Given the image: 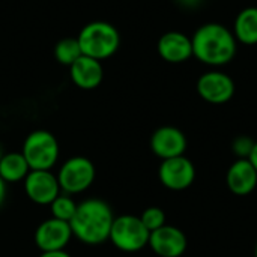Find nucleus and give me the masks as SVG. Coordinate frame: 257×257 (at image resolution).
Instances as JSON below:
<instances>
[{
  "label": "nucleus",
  "instance_id": "obj_1",
  "mask_svg": "<svg viewBox=\"0 0 257 257\" xmlns=\"http://www.w3.org/2000/svg\"><path fill=\"white\" fill-rule=\"evenodd\" d=\"M191 44L193 57L215 69L230 63L238 53V41L233 32L217 21L205 23L196 29Z\"/></svg>",
  "mask_w": 257,
  "mask_h": 257
},
{
  "label": "nucleus",
  "instance_id": "obj_2",
  "mask_svg": "<svg viewBox=\"0 0 257 257\" xmlns=\"http://www.w3.org/2000/svg\"><path fill=\"white\" fill-rule=\"evenodd\" d=\"M114 215L110 205L101 199H87L77 205L69 221L72 236L86 245H99L110 238Z\"/></svg>",
  "mask_w": 257,
  "mask_h": 257
},
{
  "label": "nucleus",
  "instance_id": "obj_3",
  "mask_svg": "<svg viewBox=\"0 0 257 257\" xmlns=\"http://www.w3.org/2000/svg\"><path fill=\"white\" fill-rule=\"evenodd\" d=\"M77 39L83 56L99 62L111 57L120 45V35L117 29L107 21H92L86 24L80 30Z\"/></svg>",
  "mask_w": 257,
  "mask_h": 257
},
{
  "label": "nucleus",
  "instance_id": "obj_4",
  "mask_svg": "<svg viewBox=\"0 0 257 257\" xmlns=\"http://www.w3.org/2000/svg\"><path fill=\"white\" fill-rule=\"evenodd\" d=\"M30 170H51L59 160V142L45 130H36L30 133L21 149Z\"/></svg>",
  "mask_w": 257,
  "mask_h": 257
},
{
  "label": "nucleus",
  "instance_id": "obj_5",
  "mask_svg": "<svg viewBox=\"0 0 257 257\" xmlns=\"http://www.w3.org/2000/svg\"><path fill=\"white\" fill-rule=\"evenodd\" d=\"M149 235L151 232L145 227L140 217L125 214L114 217L108 239L117 250L136 253L149 244Z\"/></svg>",
  "mask_w": 257,
  "mask_h": 257
},
{
  "label": "nucleus",
  "instance_id": "obj_6",
  "mask_svg": "<svg viewBox=\"0 0 257 257\" xmlns=\"http://www.w3.org/2000/svg\"><path fill=\"white\" fill-rule=\"evenodd\" d=\"M95 166L86 157H72L66 160L62 166L57 176L60 190L65 194H80L90 188L95 181Z\"/></svg>",
  "mask_w": 257,
  "mask_h": 257
},
{
  "label": "nucleus",
  "instance_id": "obj_7",
  "mask_svg": "<svg viewBox=\"0 0 257 257\" xmlns=\"http://www.w3.org/2000/svg\"><path fill=\"white\" fill-rule=\"evenodd\" d=\"M196 89L205 102L212 105H223L235 96L236 86L229 74L220 69H211L199 77Z\"/></svg>",
  "mask_w": 257,
  "mask_h": 257
},
{
  "label": "nucleus",
  "instance_id": "obj_8",
  "mask_svg": "<svg viewBox=\"0 0 257 257\" xmlns=\"http://www.w3.org/2000/svg\"><path fill=\"white\" fill-rule=\"evenodd\" d=\"M158 178L163 187L170 191H184L196 179V167L185 155L163 160L158 167Z\"/></svg>",
  "mask_w": 257,
  "mask_h": 257
},
{
  "label": "nucleus",
  "instance_id": "obj_9",
  "mask_svg": "<svg viewBox=\"0 0 257 257\" xmlns=\"http://www.w3.org/2000/svg\"><path fill=\"white\" fill-rule=\"evenodd\" d=\"M23 182L26 196L41 206L50 205L62 191L57 176L50 170H30Z\"/></svg>",
  "mask_w": 257,
  "mask_h": 257
},
{
  "label": "nucleus",
  "instance_id": "obj_10",
  "mask_svg": "<svg viewBox=\"0 0 257 257\" xmlns=\"http://www.w3.org/2000/svg\"><path fill=\"white\" fill-rule=\"evenodd\" d=\"M188 148L187 136L176 126L164 125L157 128L151 136V151L161 160L181 157Z\"/></svg>",
  "mask_w": 257,
  "mask_h": 257
},
{
  "label": "nucleus",
  "instance_id": "obj_11",
  "mask_svg": "<svg viewBox=\"0 0 257 257\" xmlns=\"http://www.w3.org/2000/svg\"><path fill=\"white\" fill-rule=\"evenodd\" d=\"M71 238H72V230L69 223L53 217L44 220L35 230V244L41 251L65 250Z\"/></svg>",
  "mask_w": 257,
  "mask_h": 257
},
{
  "label": "nucleus",
  "instance_id": "obj_12",
  "mask_svg": "<svg viewBox=\"0 0 257 257\" xmlns=\"http://www.w3.org/2000/svg\"><path fill=\"white\" fill-rule=\"evenodd\" d=\"M151 250L160 257H181L187 251V235L175 226H163L149 235Z\"/></svg>",
  "mask_w": 257,
  "mask_h": 257
},
{
  "label": "nucleus",
  "instance_id": "obj_13",
  "mask_svg": "<svg viewBox=\"0 0 257 257\" xmlns=\"http://www.w3.org/2000/svg\"><path fill=\"white\" fill-rule=\"evenodd\" d=\"M160 57L169 63H184L193 57V44L191 38L182 32H167L164 33L157 44Z\"/></svg>",
  "mask_w": 257,
  "mask_h": 257
},
{
  "label": "nucleus",
  "instance_id": "obj_14",
  "mask_svg": "<svg viewBox=\"0 0 257 257\" xmlns=\"http://www.w3.org/2000/svg\"><path fill=\"white\" fill-rule=\"evenodd\" d=\"M226 184L235 196L251 194L257 188V172L250 160H235L227 169Z\"/></svg>",
  "mask_w": 257,
  "mask_h": 257
},
{
  "label": "nucleus",
  "instance_id": "obj_15",
  "mask_svg": "<svg viewBox=\"0 0 257 257\" xmlns=\"http://www.w3.org/2000/svg\"><path fill=\"white\" fill-rule=\"evenodd\" d=\"M69 75L77 87L90 90L101 84L104 72L99 60L87 56H81L69 66Z\"/></svg>",
  "mask_w": 257,
  "mask_h": 257
},
{
  "label": "nucleus",
  "instance_id": "obj_16",
  "mask_svg": "<svg viewBox=\"0 0 257 257\" xmlns=\"http://www.w3.org/2000/svg\"><path fill=\"white\" fill-rule=\"evenodd\" d=\"M238 44L256 45L257 44V8L248 6L238 12L232 29Z\"/></svg>",
  "mask_w": 257,
  "mask_h": 257
},
{
  "label": "nucleus",
  "instance_id": "obj_17",
  "mask_svg": "<svg viewBox=\"0 0 257 257\" xmlns=\"http://www.w3.org/2000/svg\"><path fill=\"white\" fill-rule=\"evenodd\" d=\"M29 172L30 167L21 152L3 154L0 160V178L6 184H15L24 181Z\"/></svg>",
  "mask_w": 257,
  "mask_h": 257
},
{
  "label": "nucleus",
  "instance_id": "obj_18",
  "mask_svg": "<svg viewBox=\"0 0 257 257\" xmlns=\"http://www.w3.org/2000/svg\"><path fill=\"white\" fill-rule=\"evenodd\" d=\"M81 56L83 53L77 38H63L54 47V57L62 65L71 66Z\"/></svg>",
  "mask_w": 257,
  "mask_h": 257
},
{
  "label": "nucleus",
  "instance_id": "obj_19",
  "mask_svg": "<svg viewBox=\"0 0 257 257\" xmlns=\"http://www.w3.org/2000/svg\"><path fill=\"white\" fill-rule=\"evenodd\" d=\"M50 209H51L53 218L69 223L77 211V203L72 200V197L69 194H59L50 203Z\"/></svg>",
  "mask_w": 257,
  "mask_h": 257
},
{
  "label": "nucleus",
  "instance_id": "obj_20",
  "mask_svg": "<svg viewBox=\"0 0 257 257\" xmlns=\"http://www.w3.org/2000/svg\"><path fill=\"white\" fill-rule=\"evenodd\" d=\"M140 220L142 223L145 224V227L149 230V232H154L163 226H166V214L161 208L158 206H151V208H146L142 215H140Z\"/></svg>",
  "mask_w": 257,
  "mask_h": 257
},
{
  "label": "nucleus",
  "instance_id": "obj_21",
  "mask_svg": "<svg viewBox=\"0 0 257 257\" xmlns=\"http://www.w3.org/2000/svg\"><path fill=\"white\" fill-rule=\"evenodd\" d=\"M254 140L248 136H238L232 142V152L236 157V160H248L253 148H254Z\"/></svg>",
  "mask_w": 257,
  "mask_h": 257
},
{
  "label": "nucleus",
  "instance_id": "obj_22",
  "mask_svg": "<svg viewBox=\"0 0 257 257\" xmlns=\"http://www.w3.org/2000/svg\"><path fill=\"white\" fill-rule=\"evenodd\" d=\"M39 257H71L65 250H57V251H42Z\"/></svg>",
  "mask_w": 257,
  "mask_h": 257
},
{
  "label": "nucleus",
  "instance_id": "obj_23",
  "mask_svg": "<svg viewBox=\"0 0 257 257\" xmlns=\"http://www.w3.org/2000/svg\"><path fill=\"white\" fill-rule=\"evenodd\" d=\"M5 199H6V182L0 178V208L5 202Z\"/></svg>",
  "mask_w": 257,
  "mask_h": 257
},
{
  "label": "nucleus",
  "instance_id": "obj_24",
  "mask_svg": "<svg viewBox=\"0 0 257 257\" xmlns=\"http://www.w3.org/2000/svg\"><path fill=\"white\" fill-rule=\"evenodd\" d=\"M248 160H250V163L253 164V167L256 169V172H257V142L254 143V148H253V151H251V154H250Z\"/></svg>",
  "mask_w": 257,
  "mask_h": 257
},
{
  "label": "nucleus",
  "instance_id": "obj_25",
  "mask_svg": "<svg viewBox=\"0 0 257 257\" xmlns=\"http://www.w3.org/2000/svg\"><path fill=\"white\" fill-rule=\"evenodd\" d=\"M2 157H3V151H2V146H0V160H2Z\"/></svg>",
  "mask_w": 257,
  "mask_h": 257
},
{
  "label": "nucleus",
  "instance_id": "obj_26",
  "mask_svg": "<svg viewBox=\"0 0 257 257\" xmlns=\"http://www.w3.org/2000/svg\"><path fill=\"white\" fill-rule=\"evenodd\" d=\"M254 257H257V244H256V248H254Z\"/></svg>",
  "mask_w": 257,
  "mask_h": 257
}]
</instances>
